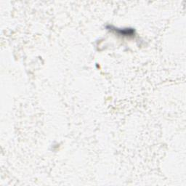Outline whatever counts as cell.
<instances>
[{"label":"cell","instance_id":"obj_1","mask_svg":"<svg viewBox=\"0 0 186 186\" xmlns=\"http://www.w3.org/2000/svg\"><path fill=\"white\" fill-rule=\"evenodd\" d=\"M111 30H113L116 31V33H117L118 35H123L126 36V37H129V36H133L134 34V31L133 29L130 28H126V29H118V28H114L111 29Z\"/></svg>","mask_w":186,"mask_h":186}]
</instances>
